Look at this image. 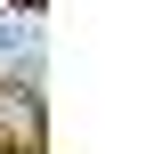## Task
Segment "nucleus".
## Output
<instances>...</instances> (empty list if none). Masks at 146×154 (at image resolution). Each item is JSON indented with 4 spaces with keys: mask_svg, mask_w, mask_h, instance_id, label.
Returning a JSON list of instances; mask_svg holds the SVG:
<instances>
[{
    "mask_svg": "<svg viewBox=\"0 0 146 154\" xmlns=\"http://www.w3.org/2000/svg\"><path fill=\"white\" fill-rule=\"evenodd\" d=\"M0 138H24V146H33V138H41V106L16 97V89H0Z\"/></svg>",
    "mask_w": 146,
    "mask_h": 154,
    "instance_id": "f257e3e1",
    "label": "nucleus"
}]
</instances>
